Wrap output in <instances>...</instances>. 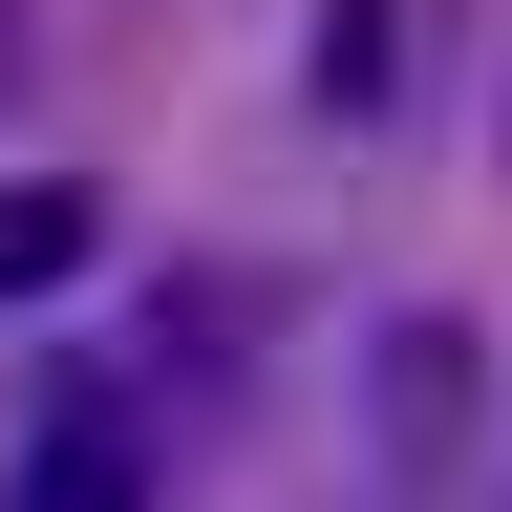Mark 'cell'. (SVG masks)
<instances>
[{
	"mask_svg": "<svg viewBox=\"0 0 512 512\" xmlns=\"http://www.w3.org/2000/svg\"><path fill=\"white\" fill-rule=\"evenodd\" d=\"M22 512H150L128 427H107V406H43V448H22Z\"/></svg>",
	"mask_w": 512,
	"mask_h": 512,
	"instance_id": "cell-1",
	"label": "cell"
},
{
	"mask_svg": "<svg viewBox=\"0 0 512 512\" xmlns=\"http://www.w3.org/2000/svg\"><path fill=\"white\" fill-rule=\"evenodd\" d=\"M86 256H107V214H86V192H0V299H64V278H86Z\"/></svg>",
	"mask_w": 512,
	"mask_h": 512,
	"instance_id": "cell-2",
	"label": "cell"
}]
</instances>
